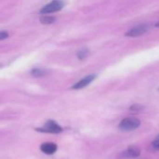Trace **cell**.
<instances>
[{
	"label": "cell",
	"mask_w": 159,
	"mask_h": 159,
	"mask_svg": "<svg viewBox=\"0 0 159 159\" xmlns=\"http://www.w3.org/2000/svg\"><path fill=\"white\" fill-rule=\"evenodd\" d=\"M140 125H141V121L139 119L135 117H129V118L123 119L118 127L120 129L124 131H130V130L138 129Z\"/></svg>",
	"instance_id": "obj_1"
},
{
	"label": "cell",
	"mask_w": 159,
	"mask_h": 159,
	"mask_svg": "<svg viewBox=\"0 0 159 159\" xmlns=\"http://www.w3.org/2000/svg\"><path fill=\"white\" fill-rule=\"evenodd\" d=\"M63 6H64V3L62 0H53L43 7L40 10V13L41 14L54 13V12L61 10L63 7Z\"/></svg>",
	"instance_id": "obj_2"
},
{
	"label": "cell",
	"mask_w": 159,
	"mask_h": 159,
	"mask_svg": "<svg viewBox=\"0 0 159 159\" xmlns=\"http://www.w3.org/2000/svg\"><path fill=\"white\" fill-rule=\"evenodd\" d=\"M150 26L147 25V24H141V25H137L131 29H129L126 34L125 35L128 36V37H137V36H140V35H143L146 32H148Z\"/></svg>",
	"instance_id": "obj_3"
},
{
	"label": "cell",
	"mask_w": 159,
	"mask_h": 159,
	"mask_svg": "<svg viewBox=\"0 0 159 159\" xmlns=\"http://www.w3.org/2000/svg\"><path fill=\"white\" fill-rule=\"evenodd\" d=\"M37 130L42 131V132H47V133H60L62 131V129L56 122L48 121L42 128L38 129Z\"/></svg>",
	"instance_id": "obj_4"
},
{
	"label": "cell",
	"mask_w": 159,
	"mask_h": 159,
	"mask_svg": "<svg viewBox=\"0 0 159 159\" xmlns=\"http://www.w3.org/2000/svg\"><path fill=\"white\" fill-rule=\"evenodd\" d=\"M140 149L136 146H130L129 147L127 150L123 151L121 154H120V157L122 158H135L137 157L140 156Z\"/></svg>",
	"instance_id": "obj_5"
},
{
	"label": "cell",
	"mask_w": 159,
	"mask_h": 159,
	"mask_svg": "<svg viewBox=\"0 0 159 159\" xmlns=\"http://www.w3.org/2000/svg\"><path fill=\"white\" fill-rule=\"evenodd\" d=\"M95 78H96V75H87L86 77H84L83 79L79 80L77 83H75V84L72 87V89H84V88H86L88 85H89Z\"/></svg>",
	"instance_id": "obj_6"
},
{
	"label": "cell",
	"mask_w": 159,
	"mask_h": 159,
	"mask_svg": "<svg viewBox=\"0 0 159 159\" xmlns=\"http://www.w3.org/2000/svg\"><path fill=\"white\" fill-rule=\"evenodd\" d=\"M40 150L46 155H53L57 151V145L52 143H45L40 146Z\"/></svg>",
	"instance_id": "obj_7"
},
{
	"label": "cell",
	"mask_w": 159,
	"mask_h": 159,
	"mask_svg": "<svg viewBox=\"0 0 159 159\" xmlns=\"http://www.w3.org/2000/svg\"><path fill=\"white\" fill-rule=\"evenodd\" d=\"M55 20H56V18L52 17V16H46V15H44V16H42L40 18L41 23H44V24H51Z\"/></svg>",
	"instance_id": "obj_8"
},
{
	"label": "cell",
	"mask_w": 159,
	"mask_h": 159,
	"mask_svg": "<svg viewBox=\"0 0 159 159\" xmlns=\"http://www.w3.org/2000/svg\"><path fill=\"white\" fill-rule=\"evenodd\" d=\"M46 74H48V71L44 70V69H40V68H34V70H32V75L34 76H43Z\"/></svg>",
	"instance_id": "obj_9"
},
{
	"label": "cell",
	"mask_w": 159,
	"mask_h": 159,
	"mask_svg": "<svg viewBox=\"0 0 159 159\" xmlns=\"http://www.w3.org/2000/svg\"><path fill=\"white\" fill-rule=\"evenodd\" d=\"M88 55H89V50L88 49H82V50L77 52V58L79 60H84Z\"/></svg>",
	"instance_id": "obj_10"
},
{
	"label": "cell",
	"mask_w": 159,
	"mask_h": 159,
	"mask_svg": "<svg viewBox=\"0 0 159 159\" xmlns=\"http://www.w3.org/2000/svg\"><path fill=\"white\" fill-rule=\"evenodd\" d=\"M143 109V107L141 106V105H139V104H134V105H132L130 107V110L131 111H141Z\"/></svg>",
	"instance_id": "obj_11"
},
{
	"label": "cell",
	"mask_w": 159,
	"mask_h": 159,
	"mask_svg": "<svg viewBox=\"0 0 159 159\" xmlns=\"http://www.w3.org/2000/svg\"><path fill=\"white\" fill-rule=\"evenodd\" d=\"M7 37H8V33L5 32V31H1V33H0V40H4Z\"/></svg>",
	"instance_id": "obj_12"
},
{
	"label": "cell",
	"mask_w": 159,
	"mask_h": 159,
	"mask_svg": "<svg viewBox=\"0 0 159 159\" xmlns=\"http://www.w3.org/2000/svg\"><path fill=\"white\" fill-rule=\"evenodd\" d=\"M152 145H153V147H154L155 149L159 150V139H157L156 141H154V142L152 143Z\"/></svg>",
	"instance_id": "obj_13"
},
{
	"label": "cell",
	"mask_w": 159,
	"mask_h": 159,
	"mask_svg": "<svg viewBox=\"0 0 159 159\" xmlns=\"http://www.w3.org/2000/svg\"><path fill=\"white\" fill-rule=\"evenodd\" d=\"M156 27H159V21H158V22H157V23H156Z\"/></svg>",
	"instance_id": "obj_14"
},
{
	"label": "cell",
	"mask_w": 159,
	"mask_h": 159,
	"mask_svg": "<svg viewBox=\"0 0 159 159\" xmlns=\"http://www.w3.org/2000/svg\"><path fill=\"white\" fill-rule=\"evenodd\" d=\"M157 139H159V136H158V137H157Z\"/></svg>",
	"instance_id": "obj_15"
},
{
	"label": "cell",
	"mask_w": 159,
	"mask_h": 159,
	"mask_svg": "<svg viewBox=\"0 0 159 159\" xmlns=\"http://www.w3.org/2000/svg\"><path fill=\"white\" fill-rule=\"evenodd\" d=\"M158 90H159V89H158Z\"/></svg>",
	"instance_id": "obj_16"
}]
</instances>
